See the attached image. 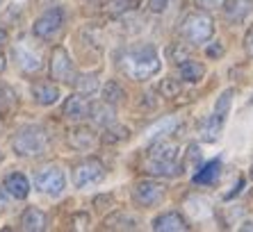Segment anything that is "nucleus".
Here are the masks:
<instances>
[{
  "label": "nucleus",
  "instance_id": "obj_1",
  "mask_svg": "<svg viewBox=\"0 0 253 232\" xmlns=\"http://www.w3.org/2000/svg\"><path fill=\"white\" fill-rule=\"evenodd\" d=\"M117 62H119V69L135 82H144V80H148V77L158 76L160 69H162L160 55L153 46L128 48V50L119 52Z\"/></svg>",
  "mask_w": 253,
  "mask_h": 232
},
{
  "label": "nucleus",
  "instance_id": "obj_2",
  "mask_svg": "<svg viewBox=\"0 0 253 232\" xmlns=\"http://www.w3.org/2000/svg\"><path fill=\"white\" fill-rule=\"evenodd\" d=\"M144 173L153 178H176L185 173L183 159H180V148L169 141H155L148 148L146 162H144Z\"/></svg>",
  "mask_w": 253,
  "mask_h": 232
},
{
  "label": "nucleus",
  "instance_id": "obj_3",
  "mask_svg": "<svg viewBox=\"0 0 253 232\" xmlns=\"http://www.w3.org/2000/svg\"><path fill=\"white\" fill-rule=\"evenodd\" d=\"M12 151L18 157H42L50 151V134L42 125H25L14 134Z\"/></svg>",
  "mask_w": 253,
  "mask_h": 232
},
{
  "label": "nucleus",
  "instance_id": "obj_4",
  "mask_svg": "<svg viewBox=\"0 0 253 232\" xmlns=\"http://www.w3.org/2000/svg\"><path fill=\"white\" fill-rule=\"evenodd\" d=\"M180 35L192 43V46H199V43H206L212 39L214 35V21L208 12H194L189 14L183 21V28H180Z\"/></svg>",
  "mask_w": 253,
  "mask_h": 232
},
{
  "label": "nucleus",
  "instance_id": "obj_5",
  "mask_svg": "<svg viewBox=\"0 0 253 232\" xmlns=\"http://www.w3.org/2000/svg\"><path fill=\"white\" fill-rule=\"evenodd\" d=\"M35 189L39 193H46V196H53V198L62 196L64 189H66L64 171H62L59 166H53V164L39 168V171L35 173Z\"/></svg>",
  "mask_w": 253,
  "mask_h": 232
},
{
  "label": "nucleus",
  "instance_id": "obj_6",
  "mask_svg": "<svg viewBox=\"0 0 253 232\" xmlns=\"http://www.w3.org/2000/svg\"><path fill=\"white\" fill-rule=\"evenodd\" d=\"M71 178H73L76 189H87V187L98 185V182L105 180V166L96 157H87V159H83V162H78L73 166Z\"/></svg>",
  "mask_w": 253,
  "mask_h": 232
},
{
  "label": "nucleus",
  "instance_id": "obj_7",
  "mask_svg": "<svg viewBox=\"0 0 253 232\" xmlns=\"http://www.w3.org/2000/svg\"><path fill=\"white\" fill-rule=\"evenodd\" d=\"M62 25H64V9H62V7H50L48 12H43L42 16L35 21L32 35L42 41H50L59 35Z\"/></svg>",
  "mask_w": 253,
  "mask_h": 232
},
{
  "label": "nucleus",
  "instance_id": "obj_8",
  "mask_svg": "<svg viewBox=\"0 0 253 232\" xmlns=\"http://www.w3.org/2000/svg\"><path fill=\"white\" fill-rule=\"evenodd\" d=\"M48 73H50V80L62 82V84H73V82H76L78 73H76V69H73V62H71L66 48H62V46L53 48Z\"/></svg>",
  "mask_w": 253,
  "mask_h": 232
},
{
  "label": "nucleus",
  "instance_id": "obj_9",
  "mask_svg": "<svg viewBox=\"0 0 253 232\" xmlns=\"http://www.w3.org/2000/svg\"><path fill=\"white\" fill-rule=\"evenodd\" d=\"M167 187L162 182L153 180V178H146V180L135 182L132 187V200H135L139 207H155V205L165 198Z\"/></svg>",
  "mask_w": 253,
  "mask_h": 232
},
{
  "label": "nucleus",
  "instance_id": "obj_10",
  "mask_svg": "<svg viewBox=\"0 0 253 232\" xmlns=\"http://www.w3.org/2000/svg\"><path fill=\"white\" fill-rule=\"evenodd\" d=\"M12 57L23 73H39V71L43 69L42 55L37 50H32L25 41H21V43H16V46L12 48Z\"/></svg>",
  "mask_w": 253,
  "mask_h": 232
},
{
  "label": "nucleus",
  "instance_id": "obj_11",
  "mask_svg": "<svg viewBox=\"0 0 253 232\" xmlns=\"http://www.w3.org/2000/svg\"><path fill=\"white\" fill-rule=\"evenodd\" d=\"M178 128H180V118H178V116H165V118L155 121L151 128H146V132H144V141L151 146V144H155V141L167 139V137L173 134Z\"/></svg>",
  "mask_w": 253,
  "mask_h": 232
},
{
  "label": "nucleus",
  "instance_id": "obj_12",
  "mask_svg": "<svg viewBox=\"0 0 253 232\" xmlns=\"http://www.w3.org/2000/svg\"><path fill=\"white\" fill-rule=\"evenodd\" d=\"M89 110H91V103L83 93H71L69 98L64 100V105H62V114L69 121H84V118H89Z\"/></svg>",
  "mask_w": 253,
  "mask_h": 232
},
{
  "label": "nucleus",
  "instance_id": "obj_13",
  "mask_svg": "<svg viewBox=\"0 0 253 232\" xmlns=\"http://www.w3.org/2000/svg\"><path fill=\"white\" fill-rule=\"evenodd\" d=\"M153 228L155 232H185L189 230V223L185 221V216L180 212H165L153 219Z\"/></svg>",
  "mask_w": 253,
  "mask_h": 232
},
{
  "label": "nucleus",
  "instance_id": "obj_14",
  "mask_svg": "<svg viewBox=\"0 0 253 232\" xmlns=\"http://www.w3.org/2000/svg\"><path fill=\"white\" fill-rule=\"evenodd\" d=\"M224 14L228 23H242L253 14V0H228Z\"/></svg>",
  "mask_w": 253,
  "mask_h": 232
},
{
  "label": "nucleus",
  "instance_id": "obj_15",
  "mask_svg": "<svg viewBox=\"0 0 253 232\" xmlns=\"http://www.w3.org/2000/svg\"><path fill=\"white\" fill-rule=\"evenodd\" d=\"M66 139H69L71 148H76V151H91V148L98 144L96 132L94 130H89V128H73Z\"/></svg>",
  "mask_w": 253,
  "mask_h": 232
},
{
  "label": "nucleus",
  "instance_id": "obj_16",
  "mask_svg": "<svg viewBox=\"0 0 253 232\" xmlns=\"http://www.w3.org/2000/svg\"><path fill=\"white\" fill-rule=\"evenodd\" d=\"M32 98H35L37 105H42V107H50L59 100V89L50 82H35L32 84Z\"/></svg>",
  "mask_w": 253,
  "mask_h": 232
},
{
  "label": "nucleus",
  "instance_id": "obj_17",
  "mask_svg": "<svg viewBox=\"0 0 253 232\" xmlns=\"http://www.w3.org/2000/svg\"><path fill=\"white\" fill-rule=\"evenodd\" d=\"M2 187H5V192L12 198H16V200H25L30 193V180L23 173H9L5 180H2Z\"/></svg>",
  "mask_w": 253,
  "mask_h": 232
},
{
  "label": "nucleus",
  "instance_id": "obj_18",
  "mask_svg": "<svg viewBox=\"0 0 253 232\" xmlns=\"http://www.w3.org/2000/svg\"><path fill=\"white\" fill-rule=\"evenodd\" d=\"M178 76H180V80L183 82H189V84H196V82L203 80V76H206V66H203V62H199V59H183L180 64H178Z\"/></svg>",
  "mask_w": 253,
  "mask_h": 232
},
{
  "label": "nucleus",
  "instance_id": "obj_19",
  "mask_svg": "<svg viewBox=\"0 0 253 232\" xmlns=\"http://www.w3.org/2000/svg\"><path fill=\"white\" fill-rule=\"evenodd\" d=\"M21 228L28 232H42L48 228V216L39 207H28L21 214Z\"/></svg>",
  "mask_w": 253,
  "mask_h": 232
},
{
  "label": "nucleus",
  "instance_id": "obj_20",
  "mask_svg": "<svg viewBox=\"0 0 253 232\" xmlns=\"http://www.w3.org/2000/svg\"><path fill=\"white\" fill-rule=\"evenodd\" d=\"M224 123L226 121L221 118V116H217L214 112H212V116H208V118H203V121H201V128H199L201 139L208 141V144H214V141L219 139V134H221Z\"/></svg>",
  "mask_w": 253,
  "mask_h": 232
},
{
  "label": "nucleus",
  "instance_id": "obj_21",
  "mask_svg": "<svg viewBox=\"0 0 253 232\" xmlns=\"http://www.w3.org/2000/svg\"><path fill=\"white\" fill-rule=\"evenodd\" d=\"M219 175H221V162H219V159H212V162L203 164L201 168H196L194 185H212V182L219 180Z\"/></svg>",
  "mask_w": 253,
  "mask_h": 232
},
{
  "label": "nucleus",
  "instance_id": "obj_22",
  "mask_svg": "<svg viewBox=\"0 0 253 232\" xmlns=\"http://www.w3.org/2000/svg\"><path fill=\"white\" fill-rule=\"evenodd\" d=\"M89 116H91V121L94 123H98V125H103V128H107L110 123H114L117 118H114V105H110V103H96V105H91V110H89Z\"/></svg>",
  "mask_w": 253,
  "mask_h": 232
},
{
  "label": "nucleus",
  "instance_id": "obj_23",
  "mask_svg": "<svg viewBox=\"0 0 253 232\" xmlns=\"http://www.w3.org/2000/svg\"><path fill=\"white\" fill-rule=\"evenodd\" d=\"M103 226H105L107 230H135L139 223H137L135 216L126 214V212H114V214L107 216Z\"/></svg>",
  "mask_w": 253,
  "mask_h": 232
},
{
  "label": "nucleus",
  "instance_id": "obj_24",
  "mask_svg": "<svg viewBox=\"0 0 253 232\" xmlns=\"http://www.w3.org/2000/svg\"><path fill=\"white\" fill-rule=\"evenodd\" d=\"M73 87H76L78 93H83V96H94L100 87L98 76H96V73H78Z\"/></svg>",
  "mask_w": 253,
  "mask_h": 232
},
{
  "label": "nucleus",
  "instance_id": "obj_25",
  "mask_svg": "<svg viewBox=\"0 0 253 232\" xmlns=\"http://www.w3.org/2000/svg\"><path fill=\"white\" fill-rule=\"evenodd\" d=\"M128 137H130V130L126 128V125H119V123L114 121L105 128L100 141H103V144H121V141H128Z\"/></svg>",
  "mask_w": 253,
  "mask_h": 232
},
{
  "label": "nucleus",
  "instance_id": "obj_26",
  "mask_svg": "<svg viewBox=\"0 0 253 232\" xmlns=\"http://www.w3.org/2000/svg\"><path fill=\"white\" fill-rule=\"evenodd\" d=\"M137 7H139V0H107L105 14H110V16H124L128 12H135Z\"/></svg>",
  "mask_w": 253,
  "mask_h": 232
},
{
  "label": "nucleus",
  "instance_id": "obj_27",
  "mask_svg": "<svg viewBox=\"0 0 253 232\" xmlns=\"http://www.w3.org/2000/svg\"><path fill=\"white\" fill-rule=\"evenodd\" d=\"M124 98H126V91H124V87H121L117 80H110L105 87H103V100H105V103L119 105Z\"/></svg>",
  "mask_w": 253,
  "mask_h": 232
},
{
  "label": "nucleus",
  "instance_id": "obj_28",
  "mask_svg": "<svg viewBox=\"0 0 253 232\" xmlns=\"http://www.w3.org/2000/svg\"><path fill=\"white\" fill-rule=\"evenodd\" d=\"M233 96H235V89H226V91L219 93L217 103H214V114L221 116V118H228V112H230V105H233Z\"/></svg>",
  "mask_w": 253,
  "mask_h": 232
},
{
  "label": "nucleus",
  "instance_id": "obj_29",
  "mask_svg": "<svg viewBox=\"0 0 253 232\" xmlns=\"http://www.w3.org/2000/svg\"><path fill=\"white\" fill-rule=\"evenodd\" d=\"M160 93H162V98H176L180 96L183 91V80H176V77H165V80L160 82Z\"/></svg>",
  "mask_w": 253,
  "mask_h": 232
},
{
  "label": "nucleus",
  "instance_id": "obj_30",
  "mask_svg": "<svg viewBox=\"0 0 253 232\" xmlns=\"http://www.w3.org/2000/svg\"><path fill=\"white\" fill-rule=\"evenodd\" d=\"M167 57H169V62H173V64H180L183 59L189 57V50L185 46H180V43H171L169 50H167Z\"/></svg>",
  "mask_w": 253,
  "mask_h": 232
},
{
  "label": "nucleus",
  "instance_id": "obj_31",
  "mask_svg": "<svg viewBox=\"0 0 253 232\" xmlns=\"http://www.w3.org/2000/svg\"><path fill=\"white\" fill-rule=\"evenodd\" d=\"M199 162H201V148L196 144H189L187 146V155H185V159H183V166L194 164V166L199 168Z\"/></svg>",
  "mask_w": 253,
  "mask_h": 232
},
{
  "label": "nucleus",
  "instance_id": "obj_32",
  "mask_svg": "<svg viewBox=\"0 0 253 232\" xmlns=\"http://www.w3.org/2000/svg\"><path fill=\"white\" fill-rule=\"evenodd\" d=\"M228 0H196V5L203 9V12H214V9H224Z\"/></svg>",
  "mask_w": 253,
  "mask_h": 232
},
{
  "label": "nucleus",
  "instance_id": "obj_33",
  "mask_svg": "<svg viewBox=\"0 0 253 232\" xmlns=\"http://www.w3.org/2000/svg\"><path fill=\"white\" fill-rule=\"evenodd\" d=\"M171 5H173V0H148V9L153 14H165Z\"/></svg>",
  "mask_w": 253,
  "mask_h": 232
},
{
  "label": "nucleus",
  "instance_id": "obj_34",
  "mask_svg": "<svg viewBox=\"0 0 253 232\" xmlns=\"http://www.w3.org/2000/svg\"><path fill=\"white\" fill-rule=\"evenodd\" d=\"M206 55H208V57H212V59L221 57V55H224V46H221L219 41H217V43H210V46H208V50H206Z\"/></svg>",
  "mask_w": 253,
  "mask_h": 232
},
{
  "label": "nucleus",
  "instance_id": "obj_35",
  "mask_svg": "<svg viewBox=\"0 0 253 232\" xmlns=\"http://www.w3.org/2000/svg\"><path fill=\"white\" fill-rule=\"evenodd\" d=\"M89 226V214H76L73 216V228H78V230H84V228Z\"/></svg>",
  "mask_w": 253,
  "mask_h": 232
},
{
  "label": "nucleus",
  "instance_id": "obj_36",
  "mask_svg": "<svg viewBox=\"0 0 253 232\" xmlns=\"http://www.w3.org/2000/svg\"><path fill=\"white\" fill-rule=\"evenodd\" d=\"M244 48H247V52L253 57V25L249 28V32H247V37H244Z\"/></svg>",
  "mask_w": 253,
  "mask_h": 232
},
{
  "label": "nucleus",
  "instance_id": "obj_37",
  "mask_svg": "<svg viewBox=\"0 0 253 232\" xmlns=\"http://www.w3.org/2000/svg\"><path fill=\"white\" fill-rule=\"evenodd\" d=\"M105 203L112 205L114 198H112V196H98V198H94V205H105Z\"/></svg>",
  "mask_w": 253,
  "mask_h": 232
},
{
  "label": "nucleus",
  "instance_id": "obj_38",
  "mask_svg": "<svg viewBox=\"0 0 253 232\" xmlns=\"http://www.w3.org/2000/svg\"><path fill=\"white\" fill-rule=\"evenodd\" d=\"M7 207V192H5V187L0 189V212Z\"/></svg>",
  "mask_w": 253,
  "mask_h": 232
},
{
  "label": "nucleus",
  "instance_id": "obj_39",
  "mask_svg": "<svg viewBox=\"0 0 253 232\" xmlns=\"http://www.w3.org/2000/svg\"><path fill=\"white\" fill-rule=\"evenodd\" d=\"M5 43H7V32H5L2 28H0V48L5 46Z\"/></svg>",
  "mask_w": 253,
  "mask_h": 232
},
{
  "label": "nucleus",
  "instance_id": "obj_40",
  "mask_svg": "<svg viewBox=\"0 0 253 232\" xmlns=\"http://www.w3.org/2000/svg\"><path fill=\"white\" fill-rule=\"evenodd\" d=\"M5 66H7V59L2 57V55H0V73H2V71H5Z\"/></svg>",
  "mask_w": 253,
  "mask_h": 232
},
{
  "label": "nucleus",
  "instance_id": "obj_41",
  "mask_svg": "<svg viewBox=\"0 0 253 232\" xmlns=\"http://www.w3.org/2000/svg\"><path fill=\"white\" fill-rule=\"evenodd\" d=\"M5 93H7V89H5V87H0V103L5 100Z\"/></svg>",
  "mask_w": 253,
  "mask_h": 232
},
{
  "label": "nucleus",
  "instance_id": "obj_42",
  "mask_svg": "<svg viewBox=\"0 0 253 232\" xmlns=\"http://www.w3.org/2000/svg\"><path fill=\"white\" fill-rule=\"evenodd\" d=\"M253 228V223H244V226H242V230H251Z\"/></svg>",
  "mask_w": 253,
  "mask_h": 232
},
{
  "label": "nucleus",
  "instance_id": "obj_43",
  "mask_svg": "<svg viewBox=\"0 0 253 232\" xmlns=\"http://www.w3.org/2000/svg\"><path fill=\"white\" fill-rule=\"evenodd\" d=\"M249 173H251V178H253V166H251V171H249Z\"/></svg>",
  "mask_w": 253,
  "mask_h": 232
},
{
  "label": "nucleus",
  "instance_id": "obj_44",
  "mask_svg": "<svg viewBox=\"0 0 253 232\" xmlns=\"http://www.w3.org/2000/svg\"><path fill=\"white\" fill-rule=\"evenodd\" d=\"M0 162H2V151H0Z\"/></svg>",
  "mask_w": 253,
  "mask_h": 232
},
{
  "label": "nucleus",
  "instance_id": "obj_45",
  "mask_svg": "<svg viewBox=\"0 0 253 232\" xmlns=\"http://www.w3.org/2000/svg\"><path fill=\"white\" fill-rule=\"evenodd\" d=\"M0 2H2V0H0Z\"/></svg>",
  "mask_w": 253,
  "mask_h": 232
}]
</instances>
